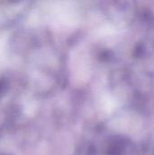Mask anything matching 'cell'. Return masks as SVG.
I'll return each instance as SVG.
<instances>
[{
  "label": "cell",
  "mask_w": 154,
  "mask_h": 155,
  "mask_svg": "<svg viewBox=\"0 0 154 155\" xmlns=\"http://www.w3.org/2000/svg\"><path fill=\"white\" fill-rule=\"evenodd\" d=\"M6 2H8V3H12V4H14V3H17V2H20L21 0H5Z\"/></svg>",
  "instance_id": "6da1fadb"
}]
</instances>
